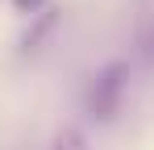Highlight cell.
I'll list each match as a JSON object with an SVG mask.
<instances>
[{"instance_id": "obj_4", "label": "cell", "mask_w": 154, "mask_h": 150, "mask_svg": "<svg viewBox=\"0 0 154 150\" xmlns=\"http://www.w3.org/2000/svg\"><path fill=\"white\" fill-rule=\"evenodd\" d=\"M137 46H142V58L154 63V21H142V29H137Z\"/></svg>"}, {"instance_id": "obj_1", "label": "cell", "mask_w": 154, "mask_h": 150, "mask_svg": "<svg viewBox=\"0 0 154 150\" xmlns=\"http://www.w3.org/2000/svg\"><path fill=\"white\" fill-rule=\"evenodd\" d=\"M125 92H129V63L112 58V63H104L100 71L88 79V88H83V113L96 125H108L121 113Z\"/></svg>"}, {"instance_id": "obj_3", "label": "cell", "mask_w": 154, "mask_h": 150, "mask_svg": "<svg viewBox=\"0 0 154 150\" xmlns=\"http://www.w3.org/2000/svg\"><path fill=\"white\" fill-rule=\"evenodd\" d=\"M50 150H88V138H83V129H58Z\"/></svg>"}, {"instance_id": "obj_2", "label": "cell", "mask_w": 154, "mask_h": 150, "mask_svg": "<svg viewBox=\"0 0 154 150\" xmlns=\"http://www.w3.org/2000/svg\"><path fill=\"white\" fill-rule=\"evenodd\" d=\"M54 25H58V8H42L38 17H33V25H29L25 33H21V50L25 54H33V50H42V42L54 33Z\"/></svg>"}, {"instance_id": "obj_5", "label": "cell", "mask_w": 154, "mask_h": 150, "mask_svg": "<svg viewBox=\"0 0 154 150\" xmlns=\"http://www.w3.org/2000/svg\"><path fill=\"white\" fill-rule=\"evenodd\" d=\"M13 8H17V13H25V17H38V13L46 8V0H13Z\"/></svg>"}]
</instances>
